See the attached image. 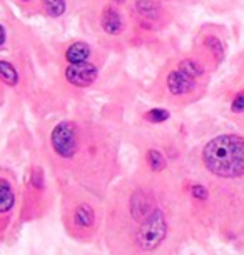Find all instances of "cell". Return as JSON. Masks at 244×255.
<instances>
[{
    "label": "cell",
    "instance_id": "obj_1",
    "mask_svg": "<svg viewBox=\"0 0 244 255\" xmlns=\"http://www.w3.org/2000/svg\"><path fill=\"white\" fill-rule=\"evenodd\" d=\"M102 232L111 255H176L186 237L184 205L159 174H137L111 190Z\"/></svg>",
    "mask_w": 244,
    "mask_h": 255
},
{
    "label": "cell",
    "instance_id": "obj_2",
    "mask_svg": "<svg viewBox=\"0 0 244 255\" xmlns=\"http://www.w3.org/2000/svg\"><path fill=\"white\" fill-rule=\"evenodd\" d=\"M50 163L70 185L102 199L119 172V157L111 142L89 133L75 120H62L49 135Z\"/></svg>",
    "mask_w": 244,
    "mask_h": 255
},
{
    "label": "cell",
    "instance_id": "obj_3",
    "mask_svg": "<svg viewBox=\"0 0 244 255\" xmlns=\"http://www.w3.org/2000/svg\"><path fill=\"white\" fill-rule=\"evenodd\" d=\"M62 220L70 237L80 242H89L97 235L104 220L100 199L80 187L69 185L64 194Z\"/></svg>",
    "mask_w": 244,
    "mask_h": 255
},
{
    "label": "cell",
    "instance_id": "obj_4",
    "mask_svg": "<svg viewBox=\"0 0 244 255\" xmlns=\"http://www.w3.org/2000/svg\"><path fill=\"white\" fill-rule=\"evenodd\" d=\"M201 163L214 179L244 177V137L226 133L211 138L201 152Z\"/></svg>",
    "mask_w": 244,
    "mask_h": 255
},
{
    "label": "cell",
    "instance_id": "obj_5",
    "mask_svg": "<svg viewBox=\"0 0 244 255\" xmlns=\"http://www.w3.org/2000/svg\"><path fill=\"white\" fill-rule=\"evenodd\" d=\"M99 77V69L90 62L84 64L69 65L65 69V79L75 87H89L92 85Z\"/></svg>",
    "mask_w": 244,
    "mask_h": 255
},
{
    "label": "cell",
    "instance_id": "obj_6",
    "mask_svg": "<svg viewBox=\"0 0 244 255\" xmlns=\"http://www.w3.org/2000/svg\"><path fill=\"white\" fill-rule=\"evenodd\" d=\"M166 85L169 94L176 95V97H181V95H188L196 89V79L186 75L184 72H181L179 69L169 72L166 79Z\"/></svg>",
    "mask_w": 244,
    "mask_h": 255
},
{
    "label": "cell",
    "instance_id": "obj_7",
    "mask_svg": "<svg viewBox=\"0 0 244 255\" xmlns=\"http://www.w3.org/2000/svg\"><path fill=\"white\" fill-rule=\"evenodd\" d=\"M17 190L15 184L10 180V177L0 174V217H5L15 207Z\"/></svg>",
    "mask_w": 244,
    "mask_h": 255
},
{
    "label": "cell",
    "instance_id": "obj_8",
    "mask_svg": "<svg viewBox=\"0 0 244 255\" xmlns=\"http://www.w3.org/2000/svg\"><path fill=\"white\" fill-rule=\"evenodd\" d=\"M100 23H102L104 30L107 33H111V35H117V33H121L124 28V18L121 15V12H119L116 7H111V5H107L102 10Z\"/></svg>",
    "mask_w": 244,
    "mask_h": 255
},
{
    "label": "cell",
    "instance_id": "obj_9",
    "mask_svg": "<svg viewBox=\"0 0 244 255\" xmlns=\"http://www.w3.org/2000/svg\"><path fill=\"white\" fill-rule=\"evenodd\" d=\"M89 55H90V45L85 44V42H75L65 52V59L70 65L84 64V62H87Z\"/></svg>",
    "mask_w": 244,
    "mask_h": 255
},
{
    "label": "cell",
    "instance_id": "obj_10",
    "mask_svg": "<svg viewBox=\"0 0 244 255\" xmlns=\"http://www.w3.org/2000/svg\"><path fill=\"white\" fill-rule=\"evenodd\" d=\"M146 163L147 168L152 172V174H162V172L167 168V160L166 157L162 155V152L156 150V148H151L146 153Z\"/></svg>",
    "mask_w": 244,
    "mask_h": 255
},
{
    "label": "cell",
    "instance_id": "obj_11",
    "mask_svg": "<svg viewBox=\"0 0 244 255\" xmlns=\"http://www.w3.org/2000/svg\"><path fill=\"white\" fill-rule=\"evenodd\" d=\"M178 69L181 72H184L186 75L193 77V79H199L201 75L204 74V67L199 64V62H196L193 59H186V60H181Z\"/></svg>",
    "mask_w": 244,
    "mask_h": 255
},
{
    "label": "cell",
    "instance_id": "obj_12",
    "mask_svg": "<svg viewBox=\"0 0 244 255\" xmlns=\"http://www.w3.org/2000/svg\"><path fill=\"white\" fill-rule=\"evenodd\" d=\"M0 80L5 82L7 85H17L18 74L10 62L0 60Z\"/></svg>",
    "mask_w": 244,
    "mask_h": 255
},
{
    "label": "cell",
    "instance_id": "obj_13",
    "mask_svg": "<svg viewBox=\"0 0 244 255\" xmlns=\"http://www.w3.org/2000/svg\"><path fill=\"white\" fill-rule=\"evenodd\" d=\"M44 8L50 17H60L65 12V0H44Z\"/></svg>",
    "mask_w": 244,
    "mask_h": 255
},
{
    "label": "cell",
    "instance_id": "obj_14",
    "mask_svg": "<svg viewBox=\"0 0 244 255\" xmlns=\"http://www.w3.org/2000/svg\"><path fill=\"white\" fill-rule=\"evenodd\" d=\"M146 120L149 122H154V124H159V122H164V120L169 119V112L164 109H152L149 112H146Z\"/></svg>",
    "mask_w": 244,
    "mask_h": 255
},
{
    "label": "cell",
    "instance_id": "obj_15",
    "mask_svg": "<svg viewBox=\"0 0 244 255\" xmlns=\"http://www.w3.org/2000/svg\"><path fill=\"white\" fill-rule=\"evenodd\" d=\"M204 44H206V47H208V49H211V52L214 55H216V59L218 60H223V44L221 42L218 40L216 37H208L204 40Z\"/></svg>",
    "mask_w": 244,
    "mask_h": 255
},
{
    "label": "cell",
    "instance_id": "obj_16",
    "mask_svg": "<svg viewBox=\"0 0 244 255\" xmlns=\"http://www.w3.org/2000/svg\"><path fill=\"white\" fill-rule=\"evenodd\" d=\"M191 195H193L194 199H198V200H206L209 197V192L203 184H194L193 189H191Z\"/></svg>",
    "mask_w": 244,
    "mask_h": 255
},
{
    "label": "cell",
    "instance_id": "obj_17",
    "mask_svg": "<svg viewBox=\"0 0 244 255\" xmlns=\"http://www.w3.org/2000/svg\"><path fill=\"white\" fill-rule=\"evenodd\" d=\"M231 110H233V112H236V114L244 112V90H241V92L234 97L233 104H231Z\"/></svg>",
    "mask_w": 244,
    "mask_h": 255
},
{
    "label": "cell",
    "instance_id": "obj_18",
    "mask_svg": "<svg viewBox=\"0 0 244 255\" xmlns=\"http://www.w3.org/2000/svg\"><path fill=\"white\" fill-rule=\"evenodd\" d=\"M5 38H7V33H5V28L0 25V47L5 44Z\"/></svg>",
    "mask_w": 244,
    "mask_h": 255
},
{
    "label": "cell",
    "instance_id": "obj_19",
    "mask_svg": "<svg viewBox=\"0 0 244 255\" xmlns=\"http://www.w3.org/2000/svg\"><path fill=\"white\" fill-rule=\"evenodd\" d=\"M114 2H117V3H122V2H126V0H114Z\"/></svg>",
    "mask_w": 244,
    "mask_h": 255
}]
</instances>
